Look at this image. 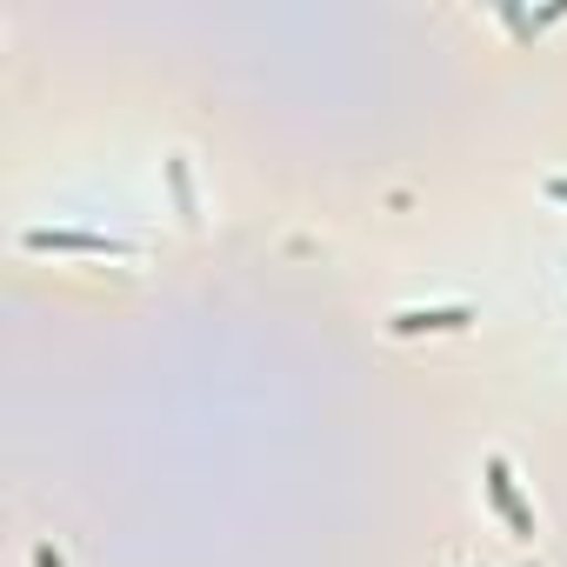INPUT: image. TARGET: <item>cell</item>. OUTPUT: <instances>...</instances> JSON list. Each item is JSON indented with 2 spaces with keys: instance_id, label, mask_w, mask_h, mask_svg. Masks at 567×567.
Segmentation results:
<instances>
[{
  "instance_id": "6da1fadb",
  "label": "cell",
  "mask_w": 567,
  "mask_h": 567,
  "mask_svg": "<svg viewBox=\"0 0 567 567\" xmlns=\"http://www.w3.org/2000/svg\"><path fill=\"white\" fill-rule=\"evenodd\" d=\"M487 501L501 507V520H507V527H514L520 540H534V507L520 501V481H514V467H507L501 454L487 461Z\"/></svg>"
},
{
  "instance_id": "7a4b0ae2",
  "label": "cell",
  "mask_w": 567,
  "mask_h": 567,
  "mask_svg": "<svg viewBox=\"0 0 567 567\" xmlns=\"http://www.w3.org/2000/svg\"><path fill=\"white\" fill-rule=\"evenodd\" d=\"M474 308H401L394 315V334H421V328H467Z\"/></svg>"
},
{
  "instance_id": "3957f363",
  "label": "cell",
  "mask_w": 567,
  "mask_h": 567,
  "mask_svg": "<svg viewBox=\"0 0 567 567\" xmlns=\"http://www.w3.org/2000/svg\"><path fill=\"white\" fill-rule=\"evenodd\" d=\"M28 247H81V254H121V240L107 234H68V227H34Z\"/></svg>"
},
{
  "instance_id": "277c9868",
  "label": "cell",
  "mask_w": 567,
  "mask_h": 567,
  "mask_svg": "<svg viewBox=\"0 0 567 567\" xmlns=\"http://www.w3.org/2000/svg\"><path fill=\"white\" fill-rule=\"evenodd\" d=\"M547 194H554V200H567V174H554V181H547Z\"/></svg>"
},
{
  "instance_id": "5b68a950",
  "label": "cell",
  "mask_w": 567,
  "mask_h": 567,
  "mask_svg": "<svg viewBox=\"0 0 567 567\" xmlns=\"http://www.w3.org/2000/svg\"><path fill=\"white\" fill-rule=\"evenodd\" d=\"M34 567H61V560H54V547H41V554H34Z\"/></svg>"
}]
</instances>
